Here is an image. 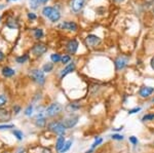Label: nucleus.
<instances>
[{
  "instance_id": "nucleus-1",
  "label": "nucleus",
  "mask_w": 154,
  "mask_h": 153,
  "mask_svg": "<svg viewBox=\"0 0 154 153\" xmlns=\"http://www.w3.org/2000/svg\"><path fill=\"white\" fill-rule=\"evenodd\" d=\"M63 109L64 108L62 104H60L58 102H53L45 108L44 113H45V116L48 118H54L59 116L60 114H62Z\"/></svg>"
},
{
  "instance_id": "nucleus-2",
  "label": "nucleus",
  "mask_w": 154,
  "mask_h": 153,
  "mask_svg": "<svg viewBox=\"0 0 154 153\" xmlns=\"http://www.w3.org/2000/svg\"><path fill=\"white\" fill-rule=\"evenodd\" d=\"M48 130L54 135L57 136H65L66 127L62 123L61 120H53L48 124Z\"/></svg>"
},
{
  "instance_id": "nucleus-3",
  "label": "nucleus",
  "mask_w": 154,
  "mask_h": 153,
  "mask_svg": "<svg viewBox=\"0 0 154 153\" xmlns=\"http://www.w3.org/2000/svg\"><path fill=\"white\" fill-rule=\"evenodd\" d=\"M61 121L64 124V127H66V130L73 129L79 121V115L75 114V113H69L68 115L62 118Z\"/></svg>"
},
{
  "instance_id": "nucleus-4",
  "label": "nucleus",
  "mask_w": 154,
  "mask_h": 153,
  "mask_svg": "<svg viewBox=\"0 0 154 153\" xmlns=\"http://www.w3.org/2000/svg\"><path fill=\"white\" fill-rule=\"evenodd\" d=\"M29 75H30V78L39 85H43L46 81L45 74H44L43 71L39 70V69H32V70L30 71Z\"/></svg>"
},
{
  "instance_id": "nucleus-5",
  "label": "nucleus",
  "mask_w": 154,
  "mask_h": 153,
  "mask_svg": "<svg viewBox=\"0 0 154 153\" xmlns=\"http://www.w3.org/2000/svg\"><path fill=\"white\" fill-rule=\"evenodd\" d=\"M46 117L45 116V113H44V111H41V112H39L38 114H36V116L34 117V124H35L36 127H38V129H44V127H46Z\"/></svg>"
},
{
  "instance_id": "nucleus-6",
  "label": "nucleus",
  "mask_w": 154,
  "mask_h": 153,
  "mask_svg": "<svg viewBox=\"0 0 154 153\" xmlns=\"http://www.w3.org/2000/svg\"><path fill=\"white\" fill-rule=\"evenodd\" d=\"M48 51V46L43 43H36L32 47V54L35 57H41Z\"/></svg>"
},
{
  "instance_id": "nucleus-7",
  "label": "nucleus",
  "mask_w": 154,
  "mask_h": 153,
  "mask_svg": "<svg viewBox=\"0 0 154 153\" xmlns=\"http://www.w3.org/2000/svg\"><path fill=\"white\" fill-rule=\"evenodd\" d=\"M128 64V58L126 57H118V58L115 59L114 61V65H115V69L117 71H120V70H123Z\"/></svg>"
},
{
  "instance_id": "nucleus-8",
  "label": "nucleus",
  "mask_w": 154,
  "mask_h": 153,
  "mask_svg": "<svg viewBox=\"0 0 154 153\" xmlns=\"http://www.w3.org/2000/svg\"><path fill=\"white\" fill-rule=\"evenodd\" d=\"M100 43H101V38L97 35L91 34V35L86 36L85 44H86V46H88V47H96V46H98Z\"/></svg>"
},
{
  "instance_id": "nucleus-9",
  "label": "nucleus",
  "mask_w": 154,
  "mask_h": 153,
  "mask_svg": "<svg viewBox=\"0 0 154 153\" xmlns=\"http://www.w3.org/2000/svg\"><path fill=\"white\" fill-rule=\"evenodd\" d=\"M12 113L11 111L5 109V108H0V123H7L11 120Z\"/></svg>"
},
{
  "instance_id": "nucleus-10",
  "label": "nucleus",
  "mask_w": 154,
  "mask_h": 153,
  "mask_svg": "<svg viewBox=\"0 0 154 153\" xmlns=\"http://www.w3.org/2000/svg\"><path fill=\"white\" fill-rule=\"evenodd\" d=\"M78 46H79L78 41L76 39H71L66 44V50L68 51L69 55H74V54H76Z\"/></svg>"
},
{
  "instance_id": "nucleus-11",
  "label": "nucleus",
  "mask_w": 154,
  "mask_h": 153,
  "mask_svg": "<svg viewBox=\"0 0 154 153\" xmlns=\"http://www.w3.org/2000/svg\"><path fill=\"white\" fill-rule=\"evenodd\" d=\"M75 68H76L75 63H73V62H72V63L68 64V65H67L66 67L61 71V73H60V79H64V77L68 75V74L73 72V71L75 70Z\"/></svg>"
},
{
  "instance_id": "nucleus-12",
  "label": "nucleus",
  "mask_w": 154,
  "mask_h": 153,
  "mask_svg": "<svg viewBox=\"0 0 154 153\" xmlns=\"http://www.w3.org/2000/svg\"><path fill=\"white\" fill-rule=\"evenodd\" d=\"M60 29H63V30H69V31H77L78 26L74 22H63L62 24L59 25Z\"/></svg>"
},
{
  "instance_id": "nucleus-13",
  "label": "nucleus",
  "mask_w": 154,
  "mask_h": 153,
  "mask_svg": "<svg viewBox=\"0 0 154 153\" xmlns=\"http://www.w3.org/2000/svg\"><path fill=\"white\" fill-rule=\"evenodd\" d=\"M154 93V87L152 86H142L139 90V95L142 98H149Z\"/></svg>"
},
{
  "instance_id": "nucleus-14",
  "label": "nucleus",
  "mask_w": 154,
  "mask_h": 153,
  "mask_svg": "<svg viewBox=\"0 0 154 153\" xmlns=\"http://www.w3.org/2000/svg\"><path fill=\"white\" fill-rule=\"evenodd\" d=\"M1 74H2V76L5 78H11L12 76L16 75V70L8 67V66H5V67H3L1 69Z\"/></svg>"
},
{
  "instance_id": "nucleus-15",
  "label": "nucleus",
  "mask_w": 154,
  "mask_h": 153,
  "mask_svg": "<svg viewBox=\"0 0 154 153\" xmlns=\"http://www.w3.org/2000/svg\"><path fill=\"white\" fill-rule=\"evenodd\" d=\"M83 5H84V0H72L71 2V8L75 12L80 11L82 9Z\"/></svg>"
},
{
  "instance_id": "nucleus-16",
  "label": "nucleus",
  "mask_w": 154,
  "mask_h": 153,
  "mask_svg": "<svg viewBox=\"0 0 154 153\" xmlns=\"http://www.w3.org/2000/svg\"><path fill=\"white\" fill-rule=\"evenodd\" d=\"M81 108V104L78 102H71L70 104H68L66 106V110L68 113H73L75 111L79 110Z\"/></svg>"
},
{
  "instance_id": "nucleus-17",
  "label": "nucleus",
  "mask_w": 154,
  "mask_h": 153,
  "mask_svg": "<svg viewBox=\"0 0 154 153\" xmlns=\"http://www.w3.org/2000/svg\"><path fill=\"white\" fill-rule=\"evenodd\" d=\"M65 143H66L65 137H64V136H59L58 139H57V141H56V150L58 152L61 151V150L63 149Z\"/></svg>"
},
{
  "instance_id": "nucleus-18",
  "label": "nucleus",
  "mask_w": 154,
  "mask_h": 153,
  "mask_svg": "<svg viewBox=\"0 0 154 153\" xmlns=\"http://www.w3.org/2000/svg\"><path fill=\"white\" fill-rule=\"evenodd\" d=\"M60 18H61V14H60V11H58L57 8H54V9H53V11H51V14L48 16V19L51 20L53 23H56V22H58Z\"/></svg>"
},
{
  "instance_id": "nucleus-19",
  "label": "nucleus",
  "mask_w": 154,
  "mask_h": 153,
  "mask_svg": "<svg viewBox=\"0 0 154 153\" xmlns=\"http://www.w3.org/2000/svg\"><path fill=\"white\" fill-rule=\"evenodd\" d=\"M6 26L11 29H17L19 27V23H18V20L14 19V18H9L6 21Z\"/></svg>"
},
{
  "instance_id": "nucleus-20",
  "label": "nucleus",
  "mask_w": 154,
  "mask_h": 153,
  "mask_svg": "<svg viewBox=\"0 0 154 153\" xmlns=\"http://www.w3.org/2000/svg\"><path fill=\"white\" fill-rule=\"evenodd\" d=\"M11 133H12V135L14 136V138H16L18 141H23L24 140V133L22 132L21 130H18V129H14L11 130Z\"/></svg>"
},
{
  "instance_id": "nucleus-21",
  "label": "nucleus",
  "mask_w": 154,
  "mask_h": 153,
  "mask_svg": "<svg viewBox=\"0 0 154 153\" xmlns=\"http://www.w3.org/2000/svg\"><path fill=\"white\" fill-rule=\"evenodd\" d=\"M33 112H34V106L33 104H30L26 107V109L24 110V115L26 117H31L33 115Z\"/></svg>"
},
{
  "instance_id": "nucleus-22",
  "label": "nucleus",
  "mask_w": 154,
  "mask_h": 153,
  "mask_svg": "<svg viewBox=\"0 0 154 153\" xmlns=\"http://www.w3.org/2000/svg\"><path fill=\"white\" fill-rule=\"evenodd\" d=\"M28 60H29V56L27 54H25L23 56H19L16 58V62L18 64H25Z\"/></svg>"
},
{
  "instance_id": "nucleus-23",
  "label": "nucleus",
  "mask_w": 154,
  "mask_h": 153,
  "mask_svg": "<svg viewBox=\"0 0 154 153\" xmlns=\"http://www.w3.org/2000/svg\"><path fill=\"white\" fill-rule=\"evenodd\" d=\"M14 129H16V125L14 123H3V124H0V130H8Z\"/></svg>"
},
{
  "instance_id": "nucleus-24",
  "label": "nucleus",
  "mask_w": 154,
  "mask_h": 153,
  "mask_svg": "<svg viewBox=\"0 0 154 153\" xmlns=\"http://www.w3.org/2000/svg\"><path fill=\"white\" fill-rule=\"evenodd\" d=\"M53 70H54V64L53 63H46V64H44L43 67H42V71H43L44 73H49Z\"/></svg>"
},
{
  "instance_id": "nucleus-25",
  "label": "nucleus",
  "mask_w": 154,
  "mask_h": 153,
  "mask_svg": "<svg viewBox=\"0 0 154 153\" xmlns=\"http://www.w3.org/2000/svg\"><path fill=\"white\" fill-rule=\"evenodd\" d=\"M72 144H73V141H72L71 139L68 140V141H66L65 145H64V147H63V149H62L59 153H66L67 151H69V149L71 148Z\"/></svg>"
},
{
  "instance_id": "nucleus-26",
  "label": "nucleus",
  "mask_w": 154,
  "mask_h": 153,
  "mask_svg": "<svg viewBox=\"0 0 154 153\" xmlns=\"http://www.w3.org/2000/svg\"><path fill=\"white\" fill-rule=\"evenodd\" d=\"M21 112H22V106H21V105L14 104V105L11 107V113H12V114L19 115Z\"/></svg>"
},
{
  "instance_id": "nucleus-27",
  "label": "nucleus",
  "mask_w": 154,
  "mask_h": 153,
  "mask_svg": "<svg viewBox=\"0 0 154 153\" xmlns=\"http://www.w3.org/2000/svg\"><path fill=\"white\" fill-rule=\"evenodd\" d=\"M7 103H8V98H7V96L5 95H0V108H4V106H5Z\"/></svg>"
},
{
  "instance_id": "nucleus-28",
  "label": "nucleus",
  "mask_w": 154,
  "mask_h": 153,
  "mask_svg": "<svg viewBox=\"0 0 154 153\" xmlns=\"http://www.w3.org/2000/svg\"><path fill=\"white\" fill-rule=\"evenodd\" d=\"M102 143H103V139L102 138H100V137H96V141L91 144V148L89 149H93V150H95L97 147L99 146V145H101Z\"/></svg>"
},
{
  "instance_id": "nucleus-29",
  "label": "nucleus",
  "mask_w": 154,
  "mask_h": 153,
  "mask_svg": "<svg viewBox=\"0 0 154 153\" xmlns=\"http://www.w3.org/2000/svg\"><path fill=\"white\" fill-rule=\"evenodd\" d=\"M34 37H35V39H37V40L41 39L43 37V30L42 29H35L34 30Z\"/></svg>"
},
{
  "instance_id": "nucleus-30",
  "label": "nucleus",
  "mask_w": 154,
  "mask_h": 153,
  "mask_svg": "<svg viewBox=\"0 0 154 153\" xmlns=\"http://www.w3.org/2000/svg\"><path fill=\"white\" fill-rule=\"evenodd\" d=\"M53 9H54V7H51V6H45L42 9V14H43L44 17L48 18V16L51 14V11H53Z\"/></svg>"
},
{
  "instance_id": "nucleus-31",
  "label": "nucleus",
  "mask_w": 154,
  "mask_h": 153,
  "mask_svg": "<svg viewBox=\"0 0 154 153\" xmlns=\"http://www.w3.org/2000/svg\"><path fill=\"white\" fill-rule=\"evenodd\" d=\"M61 59H62V56L60 55V54H53V55L51 56V60L53 63H59V62H61Z\"/></svg>"
},
{
  "instance_id": "nucleus-32",
  "label": "nucleus",
  "mask_w": 154,
  "mask_h": 153,
  "mask_svg": "<svg viewBox=\"0 0 154 153\" xmlns=\"http://www.w3.org/2000/svg\"><path fill=\"white\" fill-rule=\"evenodd\" d=\"M71 62V56L70 55H64L62 56V59H61V63L63 65H67L68 63Z\"/></svg>"
},
{
  "instance_id": "nucleus-33",
  "label": "nucleus",
  "mask_w": 154,
  "mask_h": 153,
  "mask_svg": "<svg viewBox=\"0 0 154 153\" xmlns=\"http://www.w3.org/2000/svg\"><path fill=\"white\" fill-rule=\"evenodd\" d=\"M151 120H154V113H148V114L144 115L142 118V121H151Z\"/></svg>"
},
{
  "instance_id": "nucleus-34",
  "label": "nucleus",
  "mask_w": 154,
  "mask_h": 153,
  "mask_svg": "<svg viewBox=\"0 0 154 153\" xmlns=\"http://www.w3.org/2000/svg\"><path fill=\"white\" fill-rule=\"evenodd\" d=\"M110 137H111V139L115 140V141H122V140L125 139V137L120 134H113V135H111Z\"/></svg>"
},
{
  "instance_id": "nucleus-35",
  "label": "nucleus",
  "mask_w": 154,
  "mask_h": 153,
  "mask_svg": "<svg viewBox=\"0 0 154 153\" xmlns=\"http://www.w3.org/2000/svg\"><path fill=\"white\" fill-rule=\"evenodd\" d=\"M39 1H40V0H29V2H30V6H31V8L36 9L37 7H38Z\"/></svg>"
},
{
  "instance_id": "nucleus-36",
  "label": "nucleus",
  "mask_w": 154,
  "mask_h": 153,
  "mask_svg": "<svg viewBox=\"0 0 154 153\" xmlns=\"http://www.w3.org/2000/svg\"><path fill=\"white\" fill-rule=\"evenodd\" d=\"M130 142L131 143V144L134 145V146H136V145H138V143H139V140H138V138L135 137V136H131L130 137Z\"/></svg>"
},
{
  "instance_id": "nucleus-37",
  "label": "nucleus",
  "mask_w": 154,
  "mask_h": 153,
  "mask_svg": "<svg viewBox=\"0 0 154 153\" xmlns=\"http://www.w3.org/2000/svg\"><path fill=\"white\" fill-rule=\"evenodd\" d=\"M141 111V107H135V108H133V109H130L128 110V114L131 115V114H136V113H138V112H140Z\"/></svg>"
},
{
  "instance_id": "nucleus-38",
  "label": "nucleus",
  "mask_w": 154,
  "mask_h": 153,
  "mask_svg": "<svg viewBox=\"0 0 154 153\" xmlns=\"http://www.w3.org/2000/svg\"><path fill=\"white\" fill-rule=\"evenodd\" d=\"M28 18L30 20H36V14H33V12H29V14H28Z\"/></svg>"
},
{
  "instance_id": "nucleus-39",
  "label": "nucleus",
  "mask_w": 154,
  "mask_h": 153,
  "mask_svg": "<svg viewBox=\"0 0 154 153\" xmlns=\"http://www.w3.org/2000/svg\"><path fill=\"white\" fill-rule=\"evenodd\" d=\"M4 58H5V55H4V53H3V51L0 50V62L3 61V60H4Z\"/></svg>"
},
{
  "instance_id": "nucleus-40",
  "label": "nucleus",
  "mask_w": 154,
  "mask_h": 153,
  "mask_svg": "<svg viewBox=\"0 0 154 153\" xmlns=\"http://www.w3.org/2000/svg\"><path fill=\"white\" fill-rule=\"evenodd\" d=\"M25 152V148L23 147H20L19 149H18V151H17L16 153H24Z\"/></svg>"
},
{
  "instance_id": "nucleus-41",
  "label": "nucleus",
  "mask_w": 154,
  "mask_h": 153,
  "mask_svg": "<svg viewBox=\"0 0 154 153\" xmlns=\"http://www.w3.org/2000/svg\"><path fill=\"white\" fill-rule=\"evenodd\" d=\"M150 65H151V68L154 70V57L152 59H151V62H150Z\"/></svg>"
},
{
  "instance_id": "nucleus-42",
  "label": "nucleus",
  "mask_w": 154,
  "mask_h": 153,
  "mask_svg": "<svg viewBox=\"0 0 154 153\" xmlns=\"http://www.w3.org/2000/svg\"><path fill=\"white\" fill-rule=\"evenodd\" d=\"M123 129V127H118V129H112V130H114V132H119V130H121Z\"/></svg>"
},
{
  "instance_id": "nucleus-43",
  "label": "nucleus",
  "mask_w": 154,
  "mask_h": 153,
  "mask_svg": "<svg viewBox=\"0 0 154 153\" xmlns=\"http://www.w3.org/2000/svg\"><path fill=\"white\" fill-rule=\"evenodd\" d=\"M40 2H42V3H45V2H48V0H40Z\"/></svg>"
},
{
  "instance_id": "nucleus-44",
  "label": "nucleus",
  "mask_w": 154,
  "mask_h": 153,
  "mask_svg": "<svg viewBox=\"0 0 154 153\" xmlns=\"http://www.w3.org/2000/svg\"><path fill=\"white\" fill-rule=\"evenodd\" d=\"M115 1H118V2H121V1H123V0H115Z\"/></svg>"
},
{
  "instance_id": "nucleus-45",
  "label": "nucleus",
  "mask_w": 154,
  "mask_h": 153,
  "mask_svg": "<svg viewBox=\"0 0 154 153\" xmlns=\"http://www.w3.org/2000/svg\"><path fill=\"white\" fill-rule=\"evenodd\" d=\"M151 102H152V103H154V98L152 99V100H151Z\"/></svg>"
},
{
  "instance_id": "nucleus-46",
  "label": "nucleus",
  "mask_w": 154,
  "mask_h": 153,
  "mask_svg": "<svg viewBox=\"0 0 154 153\" xmlns=\"http://www.w3.org/2000/svg\"><path fill=\"white\" fill-rule=\"evenodd\" d=\"M8 1H17V0H8Z\"/></svg>"
},
{
  "instance_id": "nucleus-47",
  "label": "nucleus",
  "mask_w": 154,
  "mask_h": 153,
  "mask_svg": "<svg viewBox=\"0 0 154 153\" xmlns=\"http://www.w3.org/2000/svg\"><path fill=\"white\" fill-rule=\"evenodd\" d=\"M0 21H1V16H0Z\"/></svg>"
}]
</instances>
